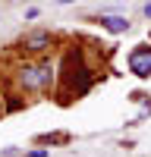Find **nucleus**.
<instances>
[{"instance_id": "nucleus-5", "label": "nucleus", "mask_w": 151, "mask_h": 157, "mask_svg": "<svg viewBox=\"0 0 151 157\" xmlns=\"http://www.w3.org/2000/svg\"><path fill=\"white\" fill-rule=\"evenodd\" d=\"M145 16H148V19H151V3H145Z\"/></svg>"}, {"instance_id": "nucleus-4", "label": "nucleus", "mask_w": 151, "mask_h": 157, "mask_svg": "<svg viewBox=\"0 0 151 157\" xmlns=\"http://www.w3.org/2000/svg\"><path fill=\"white\" fill-rule=\"evenodd\" d=\"M50 44V35L47 32H38V35H29V38H25V47H29V50H44Z\"/></svg>"}, {"instance_id": "nucleus-2", "label": "nucleus", "mask_w": 151, "mask_h": 157, "mask_svg": "<svg viewBox=\"0 0 151 157\" xmlns=\"http://www.w3.org/2000/svg\"><path fill=\"white\" fill-rule=\"evenodd\" d=\"M129 69H132V75H138V78H148L151 75V47H135L132 54H129Z\"/></svg>"}, {"instance_id": "nucleus-3", "label": "nucleus", "mask_w": 151, "mask_h": 157, "mask_svg": "<svg viewBox=\"0 0 151 157\" xmlns=\"http://www.w3.org/2000/svg\"><path fill=\"white\" fill-rule=\"evenodd\" d=\"M101 25L110 32H126L129 29V22H126V16H101Z\"/></svg>"}, {"instance_id": "nucleus-6", "label": "nucleus", "mask_w": 151, "mask_h": 157, "mask_svg": "<svg viewBox=\"0 0 151 157\" xmlns=\"http://www.w3.org/2000/svg\"><path fill=\"white\" fill-rule=\"evenodd\" d=\"M60 3H72V0H60Z\"/></svg>"}, {"instance_id": "nucleus-1", "label": "nucleus", "mask_w": 151, "mask_h": 157, "mask_svg": "<svg viewBox=\"0 0 151 157\" xmlns=\"http://www.w3.org/2000/svg\"><path fill=\"white\" fill-rule=\"evenodd\" d=\"M54 82V66L50 63H32V66L19 69V85L25 91H44Z\"/></svg>"}]
</instances>
